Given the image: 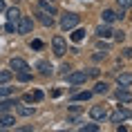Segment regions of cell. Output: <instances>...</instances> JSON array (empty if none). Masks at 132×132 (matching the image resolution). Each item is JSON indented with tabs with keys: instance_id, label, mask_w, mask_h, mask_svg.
Instances as JSON below:
<instances>
[{
	"instance_id": "obj_1",
	"label": "cell",
	"mask_w": 132,
	"mask_h": 132,
	"mask_svg": "<svg viewBox=\"0 0 132 132\" xmlns=\"http://www.w3.org/2000/svg\"><path fill=\"white\" fill-rule=\"evenodd\" d=\"M5 14H7V31L9 34H16L18 31V22H20V9L18 7H11V9H5Z\"/></svg>"
},
{
	"instance_id": "obj_2",
	"label": "cell",
	"mask_w": 132,
	"mask_h": 132,
	"mask_svg": "<svg viewBox=\"0 0 132 132\" xmlns=\"http://www.w3.org/2000/svg\"><path fill=\"white\" fill-rule=\"evenodd\" d=\"M78 25V16L76 14H72V11H67V14H63L61 18V27L65 29V31H70V29H74Z\"/></svg>"
},
{
	"instance_id": "obj_3",
	"label": "cell",
	"mask_w": 132,
	"mask_h": 132,
	"mask_svg": "<svg viewBox=\"0 0 132 132\" xmlns=\"http://www.w3.org/2000/svg\"><path fill=\"white\" fill-rule=\"evenodd\" d=\"M52 47H54V54L61 58V56L67 52V43H65L63 36H54V38H52Z\"/></svg>"
},
{
	"instance_id": "obj_4",
	"label": "cell",
	"mask_w": 132,
	"mask_h": 132,
	"mask_svg": "<svg viewBox=\"0 0 132 132\" xmlns=\"http://www.w3.org/2000/svg\"><path fill=\"white\" fill-rule=\"evenodd\" d=\"M65 78H67V83H70V85H81V83L87 81V74H85V72H67Z\"/></svg>"
},
{
	"instance_id": "obj_5",
	"label": "cell",
	"mask_w": 132,
	"mask_h": 132,
	"mask_svg": "<svg viewBox=\"0 0 132 132\" xmlns=\"http://www.w3.org/2000/svg\"><path fill=\"white\" fill-rule=\"evenodd\" d=\"M90 117L94 119V121H103V119L108 117V108H105V105H92L90 108Z\"/></svg>"
},
{
	"instance_id": "obj_6",
	"label": "cell",
	"mask_w": 132,
	"mask_h": 132,
	"mask_svg": "<svg viewBox=\"0 0 132 132\" xmlns=\"http://www.w3.org/2000/svg\"><path fill=\"white\" fill-rule=\"evenodd\" d=\"M9 67H11V70H16V72H29L27 61H22V58H18V56H14V58L9 61Z\"/></svg>"
},
{
	"instance_id": "obj_7",
	"label": "cell",
	"mask_w": 132,
	"mask_h": 132,
	"mask_svg": "<svg viewBox=\"0 0 132 132\" xmlns=\"http://www.w3.org/2000/svg\"><path fill=\"white\" fill-rule=\"evenodd\" d=\"M14 123H16L14 114H9V112H2V114H0V130H7V128H14Z\"/></svg>"
},
{
	"instance_id": "obj_8",
	"label": "cell",
	"mask_w": 132,
	"mask_h": 132,
	"mask_svg": "<svg viewBox=\"0 0 132 132\" xmlns=\"http://www.w3.org/2000/svg\"><path fill=\"white\" fill-rule=\"evenodd\" d=\"M29 31H31V18L20 16V22H18V34H29Z\"/></svg>"
},
{
	"instance_id": "obj_9",
	"label": "cell",
	"mask_w": 132,
	"mask_h": 132,
	"mask_svg": "<svg viewBox=\"0 0 132 132\" xmlns=\"http://www.w3.org/2000/svg\"><path fill=\"white\" fill-rule=\"evenodd\" d=\"M14 105H18V101H16V98H9V96L0 98V114H2V112H9Z\"/></svg>"
},
{
	"instance_id": "obj_10",
	"label": "cell",
	"mask_w": 132,
	"mask_h": 132,
	"mask_svg": "<svg viewBox=\"0 0 132 132\" xmlns=\"http://www.w3.org/2000/svg\"><path fill=\"white\" fill-rule=\"evenodd\" d=\"M128 117H132V114H130L128 110H121V108H119V110L110 117V121H112V123H121V121H125Z\"/></svg>"
},
{
	"instance_id": "obj_11",
	"label": "cell",
	"mask_w": 132,
	"mask_h": 132,
	"mask_svg": "<svg viewBox=\"0 0 132 132\" xmlns=\"http://www.w3.org/2000/svg\"><path fill=\"white\" fill-rule=\"evenodd\" d=\"M38 9L45 11V14H49V16H56V7L49 2V0H40V2H38Z\"/></svg>"
},
{
	"instance_id": "obj_12",
	"label": "cell",
	"mask_w": 132,
	"mask_h": 132,
	"mask_svg": "<svg viewBox=\"0 0 132 132\" xmlns=\"http://www.w3.org/2000/svg\"><path fill=\"white\" fill-rule=\"evenodd\" d=\"M117 83L121 85V87H130L132 85V74H128V72H121L117 76Z\"/></svg>"
},
{
	"instance_id": "obj_13",
	"label": "cell",
	"mask_w": 132,
	"mask_h": 132,
	"mask_svg": "<svg viewBox=\"0 0 132 132\" xmlns=\"http://www.w3.org/2000/svg\"><path fill=\"white\" fill-rule=\"evenodd\" d=\"M36 16H38V20H40L43 25H45V27H52V25H54V16L45 14V11H40V9L36 11Z\"/></svg>"
},
{
	"instance_id": "obj_14",
	"label": "cell",
	"mask_w": 132,
	"mask_h": 132,
	"mask_svg": "<svg viewBox=\"0 0 132 132\" xmlns=\"http://www.w3.org/2000/svg\"><path fill=\"white\" fill-rule=\"evenodd\" d=\"M117 98L121 101V103H130V101H132V94L128 92V87H119V90H117Z\"/></svg>"
},
{
	"instance_id": "obj_15",
	"label": "cell",
	"mask_w": 132,
	"mask_h": 132,
	"mask_svg": "<svg viewBox=\"0 0 132 132\" xmlns=\"http://www.w3.org/2000/svg\"><path fill=\"white\" fill-rule=\"evenodd\" d=\"M101 18H103V22H105V25H110V22L119 20V14H117V11H112V9H105L103 14H101Z\"/></svg>"
},
{
	"instance_id": "obj_16",
	"label": "cell",
	"mask_w": 132,
	"mask_h": 132,
	"mask_svg": "<svg viewBox=\"0 0 132 132\" xmlns=\"http://www.w3.org/2000/svg\"><path fill=\"white\" fill-rule=\"evenodd\" d=\"M112 34H114V31H112L108 25H101V27L96 29V36H98V38H112Z\"/></svg>"
},
{
	"instance_id": "obj_17",
	"label": "cell",
	"mask_w": 132,
	"mask_h": 132,
	"mask_svg": "<svg viewBox=\"0 0 132 132\" xmlns=\"http://www.w3.org/2000/svg\"><path fill=\"white\" fill-rule=\"evenodd\" d=\"M108 90H110V85L105 83V81H98V83L94 85V90H92V92H94V94H108Z\"/></svg>"
},
{
	"instance_id": "obj_18",
	"label": "cell",
	"mask_w": 132,
	"mask_h": 132,
	"mask_svg": "<svg viewBox=\"0 0 132 132\" xmlns=\"http://www.w3.org/2000/svg\"><path fill=\"white\" fill-rule=\"evenodd\" d=\"M38 72H40L43 76H49V74H52V65H49L47 61H40L38 63Z\"/></svg>"
},
{
	"instance_id": "obj_19",
	"label": "cell",
	"mask_w": 132,
	"mask_h": 132,
	"mask_svg": "<svg viewBox=\"0 0 132 132\" xmlns=\"http://www.w3.org/2000/svg\"><path fill=\"white\" fill-rule=\"evenodd\" d=\"M92 94H94V92H90V90L78 92V94H74V96H72V101H87V98H92Z\"/></svg>"
},
{
	"instance_id": "obj_20",
	"label": "cell",
	"mask_w": 132,
	"mask_h": 132,
	"mask_svg": "<svg viewBox=\"0 0 132 132\" xmlns=\"http://www.w3.org/2000/svg\"><path fill=\"white\" fill-rule=\"evenodd\" d=\"M18 114H20V117H31V114H34V108H29V105H20V103H18Z\"/></svg>"
},
{
	"instance_id": "obj_21",
	"label": "cell",
	"mask_w": 132,
	"mask_h": 132,
	"mask_svg": "<svg viewBox=\"0 0 132 132\" xmlns=\"http://www.w3.org/2000/svg\"><path fill=\"white\" fill-rule=\"evenodd\" d=\"M25 101H34V103H38V101H43V92H40V90L31 92V94H27V96H25Z\"/></svg>"
},
{
	"instance_id": "obj_22",
	"label": "cell",
	"mask_w": 132,
	"mask_h": 132,
	"mask_svg": "<svg viewBox=\"0 0 132 132\" xmlns=\"http://www.w3.org/2000/svg\"><path fill=\"white\" fill-rule=\"evenodd\" d=\"M11 76H14V74H11V70H0V85H2V83H9V81H11Z\"/></svg>"
},
{
	"instance_id": "obj_23",
	"label": "cell",
	"mask_w": 132,
	"mask_h": 132,
	"mask_svg": "<svg viewBox=\"0 0 132 132\" xmlns=\"http://www.w3.org/2000/svg\"><path fill=\"white\" fill-rule=\"evenodd\" d=\"M85 38V29H74V34H72V40L74 43H81Z\"/></svg>"
},
{
	"instance_id": "obj_24",
	"label": "cell",
	"mask_w": 132,
	"mask_h": 132,
	"mask_svg": "<svg viewBox=\"0 0 132 132\" xmlns=\"http://www.w3.org/2000/svg\"><path fill=\"white\" fill-rule=\"evenodd\" d=\"M81 132H98V125L96 123H85V125H81Z\"/></svg>"
},
{
	"instance_id": "obj_25",
	"label": "cell",
	"mask_w": 132,
	"mask_h": 132,
	"mask_svg": "<svg viewBox=\"0 0 132 132\" xmlns=\"http://www.w3.org/2000/svg\"><path fill=\"white\" fill-rule=\"evenodd\" d=\"M18 81H20V83H29V81H31V74H29V72H18Z\"/></svg>"
},
{
	"instance_id": "obj_26",
	"label": "cell",
	"mask_w": 132,
	"mask_h": 132,
	"mask_svg": "<svg viewBox=\"0 0 132 132\" xmlns=\"http://www.w3.org/2000/svg\"><path fill=\"white\" fill-rule=\"evenodd\" d=\"M11 92H14V87H7V85L2 83V87H0V98H5V96H9V94H11Z\"/></svg>"
},
{
	"instance_id": "obj_27",
	"label": "cell",
	"mask_w": 132,
	"mask_h": 132,
	"mask_svg": "<svg viewBox=\"0 0 132 132\" xmlns=\"http://www.w3.org/2000/svg\"><path fill=\"white\" fill-rule=\"evenodd\" d=\"M119 9H132V0H117Z\"/></svg>"
},
{
	"instance_id": "obj_28",
	"label": "cell",
	"mask_w": 132,
	"mask_h": 132,
	"mask_svg": "<svg viewBox=\"0 0 132 132\" xmlns=\"http://www.w3.org/2000/svg\"><path fill=\"white\" fill-rule=\"evenodd\" d=\"M31 47H34V49H40L43 47V40H31Z\"/></svg>"
},
{
	"instance_id": "obj_29",
	"label": "cell",
	"mask_w": 132,
	"mask_h": 132,
	"mask_svg": "<svg viewBox=\"0 0 132 132\" xmlns=\"http://www.w3.org/2000/svg\"><path fill=\"white\" fill-rule=\"evenodd\" d=\"M114 34H117V40H123V38H125L123 31H114Z\"/></svg>"
},
{
	"instance_id": "obj_30",
	"label": "cell",
	"mask_w": 132,
	"mask_h": 132,
	"mask_svg": "<svg viewBox=\"0 0 132 132\" xmlns=\"http://www.w3.org/2000/svg\"><path fill=\"white\" fill-rule=\"evenodd\" d=\"M125 52V58H132V49H123Z\"/></svg>"
},
{
	"instance_id": "obj_31",
	"label": "cell",
	"mask_w": 132,
	"mask_h": 132,
	"mask_svg": "<svg viewBox=\"0 0 132 132\" xmlns=\"http://www.w3.org/2000/svg\"><path fill=\"white\" fill-rule=\"evenodd\" d=\"M5 9H7V7H5V0H0V14H2Z\"/></svg>"
},
{
	"instance_id": "obj_32",
	"label": "cell",
	"mask_w": 132,
	"mask_h": 132,
	"mask_svg": "<svg viewBox=\"0 0 132 132\" xmlns=\"http://www.w3.org/2000/svg\"><path fill=\"white\" fill-rule=\"evenodd\" d=\"M49 2H56V0H49Z\"/></svg>"
}]
</instances>
